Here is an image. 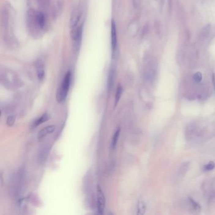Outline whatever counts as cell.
<instances>
[{
  "mask_svg": "<svg viewBox=\"0 0 215 215\" xmlns=\"http://www.w3.org/2000/svg\"><path fill=\"white\" fill-rule=\"evenodd\" d=\"M97 202L98 212L99 214H102L105 209L106 198L103 191L99 186H98L97 188Z\"/></svg>",
  "mask_w": 215,
  "mask_h": 215,
  "instance_id": "obj_6",
  "label": "cell"
},
{
  "mask_svg": "<svg viewBox=\"0 0 215 215\" xmlns=\"http://www.w3.org/2000/svg\"><path fill=\"white\" fill-rule=\"evenodd\" d=\"M15 120H16V117L13 115H12V116H9L8 119H7V121H6V124L8 126H12L15 123Z\"/></svg>",
  "mask_w": 215,
  "mask_h": 215,
  "instance_id": "obj_18",
  "label": "cell"
},
{
  "mask_svg": "<svg viewBox=\"0 0 215 215\" xmlns=\"http://www.w3.org/2000/svg\"><path fill=\"white\" fill-rule=\"evenodd\" d=\"M210 32H211V25H206L205 27L203 28V30H202V37L203 38H207L209 35L210 34Z\"/></svg>",
  "mask_w": 215,
  "mask_h": 215,
  "instance_id": "obj_15",
  "label": "cell"
},
{
  "mask_svg": "<svg viewBox=\"0 0 215 215\" xmlns=\"http://www.w3.org/2000/svg\"><path fill=\"white\" fill-rule=\"evenodd\" d=\"M37 2L42 7L46 8L49 5V0H37Z\"/></svg>",
  "mask_w": 215,
  "mask_h": 215,
  "instance_id": "obj_20",
  "label": "cell"
},
{
  "mask_svg": "<svg viewBox=\"0 0 215 215\" xmlns=\"http://www.w3.org/2000/svg\"><path fill=\"white\" fill-rule=\"evenodd\" d=\"M81 17V11L80 8H75L72 13H71V17H70V21H69V25L71 28V32L74 31L76 29H77L81 25L80 24V20Z\"/></svg>",
  "mask_w": 215,
  "mask_h": 215,
  "instance_id": "obj_5",
  "label": "cell"
},
{
  "mask_svg": "<svg viewBox=\"0 0 215 215\" xmlns=\"http://www.w3.org/2000/svg\"><path fill=\"white\" fill-rule=\"evenodd\" d=\"M48 119H49L48 114H44L42 116H40L36 120H35V122H34L33 124H32V127L33 128H36V127L39 126V125L44 123L45 122L48 120Z\"/></svg>",
  "mask_w": 215,
  "mask_h": 215,
  "instance_id": "obj_11",
  "label": "cell"
},
{
  "mask_svg": "<svg viewBox=\"0 0 215 215\" xmlns=\"http://www.w3.org/2000/svg\"><path fill=\"white\" fill-rule=\"evenodd\" d=\"M1 82L6 87L13 88L18 86L20 80L18 76L13 71L7 68H3L1 70Z\"/></svg>",
  "mask_w": 215,
  "mask_h": 215,
  "instance_id": "obj_3",
  "label": "cell"
},
{
  "mask_svg": "<svg viewBox=\"0 0 215 215\" xmlns=\"http://www.w3.org/2000/svg\"><path fill=\"white\" fill-rule=\"evenodd\" d=\"M114 76H115V71L113 69H111L108 78V90H110L113 87L114 81Z\"/></svg>",
  "mask_w": 215,
  "mask_h": 215,
  "instance_id": "obj_13",
  "label": "cell"
},
{
  "mask_svg": "<svg viewBox=\"0 0 215 215\" xmlns=\"http://www.w3.org/2000/svg\"><path fill=\"white\" fill-rule=\"evenodd\" d=\"M8 10L5 8L2 13V29L5 43L9 47H15L17 40L11 27V18L9 17Z\"/></svg>",
  "mask_w": 215,
  "mask_h": 215,
  "instance_id": "obj_2",
  "label": "cell"
},
{
  "mask_svg": "<svg viewBox=\"0 0 215 215\" xmlns=\"http://www.w3.org/2000/svg\"><path fill=\"white\" fill-rule=\"evenodd\" d=\"M37 78L39 81H42L45 77L44 65L41 60H37L35 65Z\"/></svg>",
  "mask_w": 215,
  "mask_h": 215,
  "instance_id": "obj_8",
  "label": "cell"
},
{
  "mask_svg": "<svg viewBox=\"0 0 215 215\" xmlns=\"http://www.w3.org/2000/svg\"><path fill=\"white\" fill-rule=\"evenodd\" d=\"M27 24L29 31L33 36L41 34L46 27V18L41 11L30 9L27 13Z\"/></svg>",
  "mask_w": 215,
  "mask_h": 215,
  "instance_id": "obj_1",
  "label": "cell"
},
{
  "mask_svg": "<svg viewBox=\"0 0 215 215\" xmlns=\"http://www.w3.org/2000/svg\"><path fill=\"white\" fill-rule=\"evenodd\" d=\"M117 47V33L114 21L111 24V47L112 53H115Z\"/></svg>",
  "mask_w": 215,
  "mask_h": 215,
  "instance_id": "obj_7",
  "label": "cell"
},
{
  "mask_svg": "<svg viewBox=\"0 0 215 215\" xmlns=\"http://www.w3.org/2000/svg\"><path fill=\"white\" fill-rule=\"evenodd\" d=\"M71 82V73L70 71H68L63 78V80L62 83H61V85L57 94V100L59 103H62V102H63L66 100L69 90Z\"/></svg>",
  "mask_w": 215,
  "mask_h": 215,
  "instance_id": "obj_4",
  "label": "cell"
},
{
  "mask_svg": "<svg viewBox=\"0 0 215 215\" xmlns=\"http://www.w3.org/2000/svg\"><path fill=\"white\" fill-rule=\"evenodd\" d=\"M189 200L190 203L191 204V206H192V208L196 211L199 212L201 211V206H200L199 204L192 198H189Z\"/></svg>",
  "mask_w": 215,
  "mask_h": 215,
  "instance_id": "obj_16",
  "label": "cell"
},
{
  "mask_svg": "<svg viewBox=\"0 0 215 215\" xmlns=\"http://www.w3.org/2000/svg\"><path fill=\"white\" fill-rule=\"evenodd\" d=\"M55 129H56L55 125H50V126H48L44 128L43 129H41L39 132L38 136H37L38 139L39 140L43 139L44 138L47 136L48 135L53 133Z\"/></svg>",
  "mask_w": 215,
  "mask_h": 215,
  "instance_id": "obj_9",
  "label": "cell"
},
{
  "mask_svg": "<svg viewBox=\"0 0 215 215\" xmlns=\"http://www.w3.org/2000/svg\"><path fill=\"white\" fill-rule=\"evenodd\" d=\"M212 81H213V87L215 90V75L213 74V77H212Z\"/></svg>",
  "mask_w": 215,
  "mask_h": 215,
  "instance_id": "obj_21",
  "label": "cell"
},
{
  "mask_svg": "<svg viewBox=\"0 0 215 215\" xmlns=\"http://www.w3.org/2000/svg\"><path fill=\"white\" fill-rule=\"evenodd\" d=\"M120 129L119 128L115 132L114 135L113 136V138H112V141H111V144H110V148L112 150H114L115 148V147L117 145V143L118 142L119 140V135H120Z\"/></svg>",
  "mask_w": 215,
  "mask_h": 215,
  "instance_id": "obj_12",
  "label": "cell"
},
{
  "mask_svg": "<svg viewBox=\"0 0 215 215\" xmlns=\"http://www.w3.org/2000/svg\"><path fill=\"white\" fill-rule=\"evenodd\" d=\"M122 91H123V90H122V87L121 85H119L117 88V90L116 92V95H115V105L116 106L118 104V102L120 100V98L122 94Z\"/></svg>",
  "mask_w": 215,
  "mask_h": 215,
  "instance_id": "obj_14",
  "label": "cell"
},
{
  "mask_svg": "<svg viewBox=\"0 0 215 215\" xmlns=\"http://www.w3.org/2000/svg\"><path fill=\"white\" fill-rule=\"evenodd\" d=\"M215 167V163L214 162L211 161H209L208 163L204 167V170L205 172H208V171H211L212 170L214 169V168Z\"/></svg>",
  "mask_w": 215,
  "mask_h": 215,
  "instance_id": "obj_17",
  "label": "cell"
},
{
  "mask_svg": "<svg viewBox=\"0 0 215 215\" xmlns=\"http://www.w3.org/2000/svg\"><path fill=\"white\" fill-rule=\"evenodd\" d=\"M202 76L200 72H197L193 76V80L194 81H196V83L200 82V81L202 80Z\"/></svg>",
  "mask_w": 215,
  "mask_h": 215,
  "instance_id": "obj_19",
  "label": "cell"
},
{
  "mask_svg": "<svg viewBox=\"0 0 215 215\" xmlns=\"http://www.w3.org/2000/svg\"><path fill=\"white\" fill-rule=\"evenodd\" d=\"M146 209V206L145 202L142 199H139L137 205V214H144Z\"/></svg>",
  "mask_w": 215,
  "mask_h": 215,
  "instance_id": "obj_10",
  "label": "cell"
}]
</instances>
